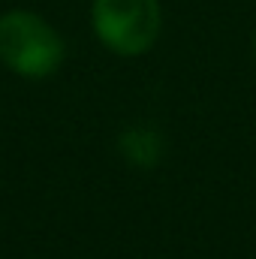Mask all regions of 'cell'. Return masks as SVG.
<instances>
[{"mask_svg": "<svg viewBox=\"0 0 256 259\" xmlns=\"http://www.w3.org/2000/svg\"><path fill=\"white\" fill-rule=\"evenodd\" d=\"M253 64H256V33H253Z\"/></svg>", "mask_w": 256, "mask_h": 259, "instance_id": "277c9868", "label": "cell"}, {"mask_svg": "<svg viewBox=\"0 0 256 259\" xmlns=\"http://www.w3.org/2000/svg\"><path fill=\"white\" fill-rule=\"evenodd\" d=\"M118 151H121V157L127 160L133 169H154L163 160L166 142H163V133L160 130L139 124V127H130L121 133Z\"/></svg>", "mask_w": 256, "mask_h": 259, "instance_id": "3957f363", "label": "cell"}, {"mask_svg": "<svg viewBox=\"0 0 256 259\" xmlns=\"http://www.w3.org/2000/svg\"><path fill=\"white\" fill-rule=\"evenodd\" d=\"M91 21L109 52L136 58L157 42L163 12L160 0H94Z\"/></svg>", "mask_w": 256, "mask_h": 259, "instance_id": "7a4b0ae2", "label": "cell"}, {"mask_svg": "<svg viewBox=\"0 0 256 259\" xmlns=\"http://www.w3.org/2000/svg\"><path fill=\"white\" fill-rule=\"evenodd\" d=\"M66 58L61 33L30 9L0 15V64L21 78H49Z\"/></svg>", "mask_w": 256, "mask_h": 259, "instance_id": "6da1fadb", "label": "cell"}]
</instances>
